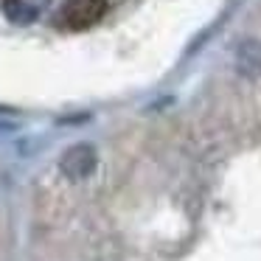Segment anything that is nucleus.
Listing matches in <instances>:
<instances>
[{
	"label": "nucleus",
	"instance_id": "nucleus-1",
	"mask_svg": "<svg viewBox=\"0 0 261 261\" xmlns=\"http://www.w3.org/2000/svg\"><path fill=\"white\" fill-rule=\"evenodd\" d=\"M98 166V152L93 143H73L62 152L59 169L68 180H87Z\"/></svg>",
	"mask_w": 261,
	"mask_h": 261
},
{
	"label": "nucleus",
	"instance_id": "nucleus-2",
	"mask_svg": "<svg viewBox=\"0 0 261 261\" xmlns=\"http://www.w3.org/2000/svg\"><path fill=\"white\" fill-rule=\"evenodd\" d=\"M104 12H107V0H68L59 20L70 31H85L96 25L104 17Z\"/></svg>",
	"mask_w": 261,
	"mask_h": 261
},
{
	"label": "nucleus",
	"instance_id": "nucleus-3",
	"mask_svg": "<svg viewBox=\"0 0 261 261\" xmlns=\"http://www.w3.org/2000/svg\"><path fill=\"white\" fill-rule=\"evenodd\" d=\"M233 65L244 79H261V40L247 37L233 51Z\"/></svg>",
	"mask_w": 261,
	"mask_h": 261
},
{
	"label": "nucleus",
	"instance_id": "nucleus-4",
	"mask_svg": "<svg viewBox=\"0 0 261 261\" xmlns=\"http://www.w3.org/2000/svg\"><path fill=\"white\" fill-rule=\"evenodd\" d=\"M3 14L17 25H29L37 20V9L29 6L25 0H3Z\"/></svg>",
	"mask_w": 261,
	"mask_h": 261
}]
</instances>
